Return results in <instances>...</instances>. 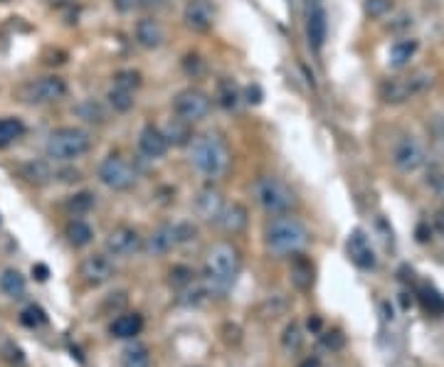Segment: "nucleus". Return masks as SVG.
Instances as JSON below:
<instances>
[{
	"label": "nucleus",
	"mask_w": 444,
	"mask_h": 367,
	"mask_svg": "<svg viewBox=\"0 0 444 367\" xmlns=\"http://www.w3.org/2000/svg\"><path fill=\"white\" fill-rule=\"evenodd\" d=\"M242 272V254L233 241H215L205 254L202 286L207 293H228Z\"/></svg>",
	"instance_id": "1"
},
{
	"label": "nucleus",
	"mask_w": 444,
	"mask_h": 367,
	"mask_svg": "<svg viewBox=\"0 0 444 367\" xmlns=\"http://www.w3.org/2000/svg\"><path fill=\"white\" fill-rule=\"evenodd\" d=\"M190 161L205 178L220 180L228 175L230 166H233V153L222 136L200 133V136H192L190 141Z\"/></svg>",
	"instance_id": "2"
},
{
	"label": "nucleus",
	"mask_w": 444,
	"mask_h": 367,
	"mask_svg": "<svg viewBox=\"0 0 444 367\" xmlns=\"http://www.w3.org/2000/svg\"><path fill=\"white\" fill-rule=\"evenodd\" d=\"M267 249L277 257H294L308 244V229L292 215H277L264 232Z\"/></svg>",
	"instance_id": "3"
},
{
	"label": "nucleus",
	"mask_w": 444,
	"mask_h": 367,
	"mask_svg": "<svg viewBox=\"0 0 444 367\" xmlns=\"http://www.w3.org/2000/svg\"><path fill=\"white\" fill-rule=\"evenodd\" d=\"M91 143H94V138H91L89 131H84L79 126H62L47 136L45 153L50 161L70 163L86 156L91 151Z\"/></svg>",
	"instance_id": "4"
},
{
	"label": "nucleus",
	"mask_w": 444,
	"mask_h": 367,
	"mask_svg": "<svg viewBox=\"0 0 444 367\" xmlns=\"http://www.w3.org/2000/svg\"><path fill=\"white\" fill-rule=\"evenodd\" d=\"M254 195L257 202L267 215H289L296 205V195L284 180L274 175H262L254 185Z\"/></svg>",
	"instance_id": "5"
},
{
	"label": "nucleus",
	"mask_w": 444,
	"mask_h": 367,
	"mask_svg": "<svg viewBox=\"0 0 444 367\" xmlns=\"http://www.w3.org/2000/svg\"><path fill=\"white\" fill-rule=\"evenodd\" d=\"M67 94V84L62 76H35V79L22 81L20 86L15 89L18 101L30 106H45L52 104V101H60L62 96Z\"/></svg>",
	"instance_id": "6"
},
{
	"label": "nucleus",
	"mask_w": 444,
	"mask_h": 367,
	"mask_svg": "<svg viewBox=\"0 0 444 367\" xmlns=\"http://www.w3.org/2000/svg\"><path fill=\"white\" fill-rule=\"evenodd\" d=\"M195 236V227L188 225V222H178V225H161L158 229L151 232L146 241H143V252L148 257H166L168 252L178 247V244H185Z\"/></svg>",
	"instance_id": "7"
},
{
	"label": "nucleus",
	"mask_w": 444,
	"mask_h": 367,
	"mask_svg": "<svg viewBox=\"0 0 444 367\" xmlns=\"http://www.w3.org/2000/svg\"><path fill=\"white\" fill-rule=\"evenodd\" d=\"M96 178L101 185H106L109 190H129L136 182V171L131 168V163L126 158H122L119 153H111L96 168Z\"/></svg>",
	"instance_id": "8"
},
{
	"label": "nucleus",
	"mask_w": 444,
	"mask_h": 367,
	"mask_svg": "<svg viewBox=\"0 0 444 367\" xmlns=\"http://www.w3.org/2000/svg\"><path fill=\"white\" fill-rule=\"evenodd\" d=\"M427 86H432V74L424 69L412 72L410 76H400V79H390L388 84L383 86V99L388 104H403L410 96L419 94Z\"/></svg>",
	"instance_id": "9"
},
{
	"label": "nucleus",
	"mask_w": 444,
	"mask_h": 367,
	"mask_svg": "<svg viewBox=\"0 0 444 367\" xmlns=\"http://www.w3.org/2000/svg\"><path fill=\"white\" fill-rule=\"evenodd\" d=\"M104 247L109 257L117 259H131L133 254L143 252V236L138 234V229L129 225H119L106 234Z\"/></svg>",
	"instance_id": "10"
},
{
	"label": "nucleus",
	"mask_w": 444,
	"mask_h": 367,
	"mask_svg": "<svg viewBox=\"0 0 444 367\" xmlns=\"http://www.w3.org/2000/svg\"><path fill=\"white\" fill-rule=\"evenodd\" d=\"M212 109V101L210 96L205 94V91L200 89H183L176 94V99H173V111H176V116H181V119L190 121V124H197V121H202L207 114H210Z\"/></svg>",
	"instance_id": "11"
},
{
	"label": "nucleus",
	"mask_w": 444,
	"mask_h": 367,
	"mask_svg": "<svg viewBox=\"0 0 444 367\" xmlns=\"http://www.w3.org/2000/svg\"><path fill=\"white\" fill-rule=\"evenodd\" d=\"M114 274H117V267H114L109 254H89L79 264V276L86 286H104L114 279Z\"/></svg>",
	"instance_id": "12"
},
{
	"label": "nucleus",
	"mask_w": 444,
	"mask_h": 367,
	"mask_svg": "<svg viewBox=\"0 0 444 367\" xmlns=\"http://www.w3.org/2000/svg\"><path fill=\"white\" fill-rule=\"evenodd\" d=\"M328 18H326V3L323 0H306V37L311 50H321L326 42V30H328Z\"/></svg>",
	"instance_id": "13"
},
{
	"label": "nucleus",
	"mask_w": 444,
	"mask_h": 367,
	"mask_svg": "<svg viewBox=\"0 0 444 367\" xmlns=\"http://www.w3.org/2000/svg\"><path fill=\"white\" fill-rule=\"evenodd\" d=\"M183 22L192 32H207L215 25V6L210 0H188L183 11Z\"/></svg>",
	"instance_id": "14"
},
{
	"label": "nucleus",
	"mask_w": 444,
	"mask_h": 367,
	"mask_svg": "<svg viewBox=\"0 0 444 367\" xmlns=\"http://www.w3.org/2000/svg\"><path fill=\"white\" fill-rule=\"evenodd\" d=\"M346 252H348L351 262L355 264L358 269H375V264H378V257H375V249L373 244H370V239L365 236L363 229H355L353 234L348 236V241H346Z\"/></svg>",
	"instance_id": "15"
},
{
	"label": "nucleus",
	"mask_w": 444,
	"mask_h": 367,
	"mask_svg": "<svg viewBox=\"0 0 444 367\" xmlns=\"http://www.w3.org/2000/svg\"><path fill=\"white\" fill-rule=\"evenodd\" d=\"M393 163L398 171L403 173H414L417 168L424 166V148L419 141H414V138H405V141L398 143V148H395L393 153Z\"/></svg>",
	"instance_id": "16"
},
{
	"label": "nucleus",
	"mask_w": 444,
	"mask_h": 367,
	"mask_svg": "<svg viewBox=\"0 0 444 367\" xmlns=\"http://www.w3.org/2000/svg\"><path fill=\"white\" fill-rule=\"evenodd\" d=\"M222 207H225V197L217 190L215 185H205L197 190L195 195V215L200 217L202 222H217Z\"/></svg>",
	"instance_id": "17"
},
{
	"label": "nucleus",
	"mask_w": 444,
	"mask_h": 367,
	"mask_svg": "<svg viewBox=\"0 0 444 367\" xmlns=\"http://www.w3.org/2000/svg\"><path fill=\"white\" fill-rule=\"evenodd\" d=\"M168 138L163 136L161 128L156 126H143L141 133H138V151L143 153L146 158H151V161H158V158H163L168 153Z\"/></svg>",
	"instance_id": "18"
},
{
	"label": "nucleus",
	"mask_w": 444,
	"mask_h": 367,
	"mask_svg": "<svg viewBox=\"0 0 444 367\" xmlns=\"http://www.w3.org/2000/svg\"><path fill=\"white\" fill-rule=\"evenodd\" d=\"M247 222H249V215L242 202H230V205L225 202V207H222L215 225L220 227L222 232H228V234H240V232H244Z\"/></svg>",
	"instance_id": "19"
},
{
	"label": "nucleus",
	"mask_w": 444,
	"mask_h": 367,
	"mask_svg": "<svg viewBox=\"0 0 444 367\" xmlns=\"http://www.w3.org/2000/svg\"><path fill=\"white\" fill-rule=\"evenodd\" d=\"M136 42L143 50H158L166 42V27L156 18H141L136 22Z\"/></svg>",
	"instance_id": "20"
},
{
	"label": "nucleus",
	"mask_w": 444,
	"mask_h": 367,
	"mask_svg": "<svg viewBox=\"0 0 444 367\" xmlns=\"http://www.w3.org/2000/svg\"><path fill=\"white\" fill-rule=\"evenodd\" d=\"M109 331H111V335L119 338V340H133V338L143 331L141 313H122L119 318H114Z\"/></svg>",
	"instance_id": "21"
},
{
	"label": "nucleus",
	"mask_w": 444,
	"mask_h": 367,
	"mask_svg": "<svg viewBox=\"0 0 444 367\" xmlns=\"http://www.w3.org/2000/svg\"><path fill=\"white\" fill-rule=\"evenodd\" d=\"M163 136L168 138V146H188V143L192 141V124L185 119H181V116H176V119H171L166 124V131H163Z\"/></svg>",
	"instance_id": "22"
},
{
	"label": "nucleus",
	"mask_w": 444,
	"mask_h": 367,
	"mask_svg": "<svg viewBox=\"0 0 444 367\" xmlns=\"http://www.w3.org/2000/svg\"><path fill=\"white\" fill-rule=\"evenodd\" d=\"M292 283L301 291H308L313 286V264L308 259H303L301 254H294L292 262Z\"/></svg>",
	"instance_id": "23"
},
{
	"label": "nucleus",
	"mask_w": 444,
	"mask_h": 367,
	"mask_svg": "<svg viewBox=\"0 0 444 367\" xmlns=\"http://www.w3.org/2000/svg\"><path fill=\"white\" fill-rule=\"evenodd\" d=\"M65 236H67V241H70L72 247L81 249V247H86V244H91V239H94V229H91L84 220H70L65 227Z\"/></svg>",
	"instance_id": "24"
},
{
	"label": "nucleus",
	"mask_w": 444,
	"mask_h": 367,
	"mask_svg": "<svg viewBox=\"0 0 444 367\" xmlns=\"http://www.w3.org/2000/svg\"><path fill=\"white\" fill-rule=\"evenodd\" d=\"M0 291L11 298H22L27 291V281L18 269H6L0 274Z\"/></svg>",
	"instance_id": "25"
},
{
	"label": "nucleus",
	"mask_w": 444,
	"mask_h": 367,
	"mask_svg": "<svg viewBox=\"0 0 444 367\" xmlns=\"http://www.w3.org/2000/svg\"><path fill=\"white\" fill-rule=\"evenodd\" d=\"M122 367H151V350L143 342H129L122 350Z\"/></svg>",
	"instance_id": "26"
},
{
	"label": "nucleus",
	"mask_w": 444,
	"mask_h": 367,
	"mask_svg": "<svg viewBox=\"0 0 444 367\" xmlns=\"http://www.w3.org/2000/svg\"><path fill=\"white\" fill-rule=\"evenodd\" d=\"M25 133V124L15 116H8V119H0V148H8L22 138Z\"/></svg>",
	"instance_id": "27"
},
{
	"label": "nucleus",
	"mask_w": 444,
	"mask_h": 367,
	"mask_svg": "<svg viewBox=\"0 0 444 367\" xmlns=\"http://www.w3.org/2000/svg\"><path fill=\"white\" fill-rule=\"evenodd\" d=\"M22 175H25L30 182L42 185V182L57 180V168H52L50 163H42V161L35 163V161H32V163H27V166L22 168Z\"/></svg>",
	"instance_id": "28"
},
{
	"label": "nucleus",
	"mask_w": 444,
	"mask_h": 367,
	"mask_svg": "<svg viewBox=\"0 0 444 367\" xmlns=\"http://www.w3.org/2000/svg\"><path fill=\"white\" fill-rule=\"evenodd\" d=\"M74 114L79 116L81 121H86V124H104V121H106L104 106H101L99 101H94V99L79 101V104L74 106Z\"/></svg>",
	"instance_id": "29"
},
{
	"label": "nucleus",
	"mask_w": 444,
	"mask_h": 367,
	"mask_svg": "<svg viewBox=\"0 0 444 367\" xmlns=\"http://www.w3.org/2000/svg\"><path fill=\"white\" fill-rule=\"evenodd\" d=\"M417 52V40H400L390 47V65L393 67H405Z\"/></svg>",
	"instance_id": "30"
},
{
	"label": "nucleus",
	"mask_w": 444,
	"mask_h": 367,
	"mask_svg": "<svg viewBox=\"0 0 444 367\" xmlns=\"http://www.w3.org/2000/svg\"><path fill=\"white\" fill-rule=\"evenodd\" d=\"M143 76L141 72L136 69H119L117 74H114V89H122V91H129V94H136V89L141 86Z\"/></svg>",
	"instance_id": "31"
},
{
	"label": "nucleus",
	"mask_w": 444,
	"mask_h": 367,
	"mask_svg": "<svg viewBox=\"0 0 444 367\" xmlns=\"http://www.w3.org/2000/svg\"><path fill=\"white\" fill-rule=\"evenodd\" d=\"M217 101H220L225 109H235V106H237L240 94L233 79H220V84H217Z\"/></svg>",
	"instance_id": "32"
},
{
	"label": "nucleus",
	"mask_w": 444,
	"mask_h": 367,
	"mask_svg": "<svg viewBox=\"0 0 444 367\" xmlns=\"http://www.w3.org/2000/svg\"><path fill=\"white\" fill-rule=\"evenodd\" d=\"M106 99H109V106L114 111H119V114H126V111L133 109V94H129V91H122V89H114L111 86L109 94H106Z\"/></svg>",
	"instance_id": "33"
},
{
	"label": "nucleus",
	"mask_w": 444,
	"mask_h": 367,
	"mask_svg": "<svg viewBox=\"0 0 444 367\" xmlns=\"http://www.w3.org/2000/svg\"><path fill=\"white\" fill-rule=\"evenodd\" d=\"M20 321H22V326H27V328H40V326H45L47 316L40 306H27L25 311L20 313Z\"/></svg>",
	"instance_id": "34"
},
{
	"label": "nucleus",
	"mask_w": 444,
	"mask_h": 367,
	"mask_svg": "<svg viewBox=\"0 0 444 367\" xmlns=\"http://www.w3.org/2000/svg\"><path fill=\"white\" fill-rule=\"evenodd\" d=\"M363 8H365V15L378 20V18L388 15V13L393 11V0H365Z\"/></svg>",
	"instance_id": "35"
},
{
	"label": "nucleus",
	"mask_w": 444,
	"mask_h": 367,
	"mask_svg": "<svg viewBox=\"0 0 444 367\" xmlns=\"http://www.w3.org/2000/svg\"><path fill=\"white\" fill-rule=\"evenodd\" d=\"M422 303L429 308L432 313H442L444 311V298L439 296L434 288H422Z\"/></svg>",
	"instance_id": "36"
},
{
	"label": "nucleus",
	"mask_w": 444,
	"mask_h": 367,
	"mask_svg": "<svg viewBox=\"0 0 444 367\" xmlns=\"http://www.w3.org/2000/svg\"><path fill=\"white\" fill-rule=\"evenodd\" d=\"M91 205H94V195H91V192H79V195H74L70 202H67V210H72V212H86Z\"/></svg>",
	"instance_id": "37"
},
{
	"label": "nucleus",
	"mask_w": 444,
	"mask_h": 367,
	"mask_svg": "<svg viewBox=\"0 0 444 367\" xmlns=\"http://www.w3.org/2000/svg\"><path fill=\"white\" fill-rule=\"evenodd\" d=\"M299 345H301V331H299L296 323H292V326L284 331V347H287V350H296Z\"/></svg>",
	"instance_id": "38"
},
{
	"label": "nucleus",
	"mask_w": 444,
	"mask_h": 367,
	"mask_svg": "<svg viewBox=\"0 0 444 367\" xmlns=\"http://www.w3.org/2000/svg\"><path fill=\"white\" fill-rule=\"evenodd\" d=\"M171 281H176L178 286H188V283H192V272L185 267H176L171 272Z\"/></svg>",
	"instance_id": "39"
},
{
	"label": "nucleus",
	"mask_w": 444,
	"mask_h": 367,
	"mask_svg": "<svg viewBox=\"0 0 444 367\" xmlns=\"http://www.w3.org/2000/svg\"><path fill=\"white\" fill-rule=\"evenodd\" d=\"M136 6L143 11H158V8L166 6V0H136Z\"/></svg>",
	"instance_id": "40"
},
{
	"label": "nucleus",
	"mask_w": 444,
	"mask_h": 367,
	"mask_svg": "<svg viewBox=\"0 0 444 367\" xmlns=\"http://www.w3.org/2000/svg\"><path fill=\"white\" fill-rule=\"evenodd\" d=\"M114 6H117L122 13H126V11H131V8L136 6V0H114Z\"/></svg>",
	"instance_id": "41"
},
{
	"label": "nucleus",
	"mask_w": 444,
	"mask_h": 367,
	"mask_svg": "<svg viewBox=\"0 0 444 367\" xmlns=\"http://www.w3.org/2000/svg\"><path fill=\"white\" fill-rule=\"evenodd\" d=\"M247 96H249V101H254V104H259V101H262V91H259V86H249Z\"/></svg>",
	"instance_id": "42"
},
{
	"label": "nucleus",
	"mask_w": 444,
	"mask_h": 367,
	"mask_svg": "<svg viewBox=\"0 0 444 367\" xmlns=\"http://www.w3.org/2000/svg\"><path fill=\"white\" fill-rule=\"evenodd\" d=\"M434 192H437V197H442L444 200V175L434 180Z\"/></svg>",
	"instance_id": "43"
},
{
	"label": "nucleus",
	"mask_w": 444,
	"mask_h": 367,
	"mask_svg": "<svg viewBox=\"0 0 444 367\" xmlns=\"http://www.w3.org/2000/svg\"><path fill=\"white\" fill-rule=\"evenodd\" d=\"M47 3H50L52 8H67V6H72L74 0H47Z\"/></svg>",
	"instance_id": "44"
},
{
	"label": "nucleus",
	"mask_w": 444,
	"mask_h": 367,
	"mask_svg": "<svg viewBox=\"0 0 444 367\" xmlns=\"http://www.w3.org/2000/svg\"><path fill=\"white\" fill-rule=\"evenodd\" d=\"M299 367H321V365H318V360H316V357H306V360H303V362H301V365H299Z\"/></svg>",
	"instance_id": "45"
},
{
	"label": "nucleus",
	"mask_w": 444,
	"mask_h": 367,
	"mask_svg": "<svg viewBox=\"0 0 444 367\" xmlns=\"http://www.w3.org/2000/svg\"><path fill=\"white\" fill-rule=\"evenodd\" d=\"M35 272L40 274L37 279H40V281H45V279H47V267H42V264H40V267H35Z\"/></svg>",
	"instance_id": "46"
},
{
	"label": "nucleus",
	"mask_w": 444,
	"mask_h": 367,
	"mask_svg": "<svg viewBox=\"0 0 444 367\" xmlns=\"http://www.w3.org/2000/svg\"><path fill=\"white\" fill-rule=\"evenodd\" d=\"M437 227H439V232H442V236H444V212H439V215H437Z\"/></svg>",
	"instance_id": "47"
}]
</instances>
